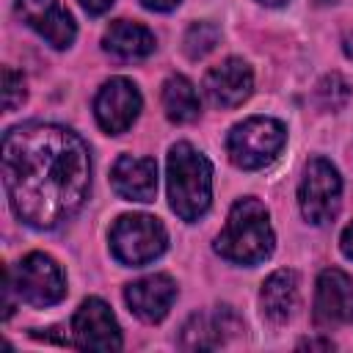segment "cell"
Listing matches in <instances>:
<instances>
[{
  "mask_svg": "<svg viewBox=\"0 0 353 353\" xmlns=\"http://www.w3.org/2000/svg\"><path fill=\"white\" fill-rule=\"evenodd\" d=\"M3 185L22 223L55 229L88 199V146L58 124H19L3 135Z\"/></svg>",
  "mask_w": 353,
  "mask_h": 353,
  "instance_id": "6da1fadb",
  "label": "cell"
},
{
  "mask_svg": "<svg viewBox=\"0 0 353 353\" xmlns=\"http://www.w3.org/2000/svg\"><path fill=\"white\" fill-rule=\"evenodd\" d=\"M273 243L276 237L265 204L256 199H240L229 210L226 226L215 240V251L229 262L256 265L270 256Z\"/></svg>",
  "mask_w": 353,
  "mask_h": 353,
  "instance_id": "7a4b0ae2",
  "label": "cell"
},
{
  "mask_svg": "<svg viewBox=\"0 0 353 353\" xmlns=\"http://www.w3.org/2000/svg\"><path fill=\"white\" fill-rule=\"evenodd\" d=\"M168 201L182 221H199L212 201V165L185 141L168 152Z\"/></svg>",
  "mask_w": 353,
  "mask_h": 353,
  "instance_id": "3957f363",
  "label": "cell"
},
{
  "mask_svg": "<svg viewBox=\"0 0 353 353\" xmlns=\"http://www.w3.org/2000/svg\"><path fill=\"white\" fill-rule=\"evenodd\" d=\"M284 143H287V130L281 121L251 116L232 127L226 138V152L237 168L254 171V168H265L268 163H273L279 152L284 149Z\"/></svg>",
  "mask_w": 353,
  "mask_h": 353,
  "instance_id": "277c9868",
  "label": "cell"
},
{
  "mask_svg": "<svg viewBox=\"0 0 353 353\" xmlns=\"http://www.w3.org/2000/svg\"><path fill=\"white\" fill-rule=\"evenodd\" d=\"M168 245L163 223L152 215H121L110 229V251L119 262L141 268L157 259Z\"/></svg>",
  "mask_w": 353,
  "mask_h": 353,
  "instance_id": "5b68a950",
  "label": "cell"
},
{
  "mask_svg": "<svg viewBox=\"0 0 353 353\" xmlns=\"http://www.w3.org/2000/svg\"><path fill=\"white\" fill-rule=\"evenodd\" d=\"M6 273H8L11 287L19 295V301H25L30 306H52L66 295V276H63L61 265L41 251L28 254L17 265V270L6 268Z\"/></svg>",
  "mask_w": 353,
  "mask_h": 353,
  "instance_id": "8992f818",
  "label": "cell"
},
{
  "mask_svg": "<svg viewBox=\"0 0 353 353\" xmlns=\"http://www.w3.org/2000/svg\"><path fill=\"white\" fill-rule=\"evenodd\" d=\"M339 199H342L339 171L325 157L309 160L303 179L298 185V204H301L303 218L314 226L334 221L339 212Z\"/></svg>",
  "mask_w": 353,
  "mask_h": 353,
  "instance_id": "52a82bcc",
  "label": "cell"
},
{
  "mask_svg": "<svg viewBox=\"0 0 353 353\" xmlns=\"http://www.w3.org/2000/svg\"><path fill=\"white\" fill-rule=\"evenodd\" d=\"M72 336L74 347L83 350H119L121 331L102 298H85L72 317Z\"/></svg>",
  "mask_w": 353,
  "mask_h": 353,
  "instance_id": "ba28073f",
  "label": "cell"
},
{
  "mask_svg": "<svg viewBox=\"0 0 353 353\" xmlns=\"http://www.w3.org/2000/svg\"><path fill=\"white\" fill-rule=\"evenodd\" d=\"M94 113H97L99 127L108 135H119L130 130L141 113V94L135 83L127 77H110L108 83H102L94 99Z\"/></svg>",
  "mask_w": 353,
  "mask_h": 353,
  "instance_id": "9c48e42d",
  "label": "cell"
},
{
  "mask_svg": "<svg viewBox=\"0 0 353 353\" xmlns=\"http://www.w3.org/2000/svg\"><path fill=\"white\" fill-rule=\"evenodd\" d=\"M353 317V279L339 268H325L317 276L314 323L320 328L342 325Z\"/></svg>",
  "mask_w": 353,
  "mask_h": 353,
  "instance_id": "30bf717a",
  "label": "cell"
},
{
  "mask_svg": "<svg viewBox=\"0 0 353 353\" xmlns=\"http://www.w3.org/2000/svg\"><path fill=\"white\" fill-rule=\"evenodd\" d=\"M17 14L55 50L69 47L77 36L72 14L58 0H17Z\"/></svg>",
  "mask_w": 353,
  "mask_h": 353,
  "instance_id": "8fae6325",
  "label": "cell"
},
{
  "mask_svg": "<svg viewBox=\"0 0 353 353\" xmlns=\"http://www.w3.org/2000/svg\"><path fill=\"white\" fill-rule=\"evenodd\" d=\"M254 91L251 66L243 58H226L223 63L212 66L204 77V94L215 108H237Z\"/></svg>",
  "mask_w": 353,
  "mask_h": 353,
  "instance_id": "7c38bea8",
  "label": "cell"
},
{
  "mask_svg": "<svg viewBox=\"0 0 353 353\" xmlns=\"http://www.w3.org/2000/svg\"><path fill=\"white\" fill-rule=\"evenodd\" d=\"M240 331H243V323L237 320V314L229 306H218L212 314H193L182 325L179 345L185 350H212Z\"/></svg>",
  "mask_w": 353,
  "mask_h": 353,
  "instance_id": "4fadbf2b",
  "label": "cell"
},
{
  "mask_svg": "<svg viewBox=\"0 0 353 353\" xmlns=\"http://www.w3.org/2000/svg\"><path fill=\"white\" fill-rule=\"evenodd\" d=\"M176 298V284L171 276L165 273H154V276H143L132 284H127L124 290V301L127 306L146 323H160L171 303Z\"/></svg>",
  "mask_w": 353,
  "mask_h": 353,
  "instance_id": "5bb4252c",
  "label": "cell"
},
{
  "mask_svg": "<svg viewBox=\"0 0 353 353\" xmlns=\"http://www.w3.org/2000/svg\"><path fill=\"white\" fill-rule=\"evenodd\" d=\"M113 190L127 201H154L157 193V163L152 157L124 154L110 171Z\"/></svg>",
  "mask_w": 353,
  "mask_h": 353,
  "instance_id": "9a60e30c",
  "label": "cell"
},
{
  "mask_svg": "<svg viewBox=\"0 0 353 353\" xmlns=\"http://www.w3.org/2000/svg\"><path fill=\"white\" fill-rule=\"evenodd\" d=\"M259 306L265 320L273 325H281L292 317L298 306V276L295 270H276L265 279L262 292H259Z\"/></svg>",
  "mask_w": 353,
  "mask_h": 353,
  "instance_id": "2e32d148",
  "label": "cell"
},
{
  "mask_svg": "<svg viewBox=\"0 0 353 353\" xmlns=\"http://www.w3.org/2000/svg\"><path fill=\"white\" fill-rule=\"evenodd\" d=\"M102 44H105L108 52H113L124 61H135V58H146L154 50V33L141 22L116 19L105 30Z\"/></svg>",
  "mask_w": 353,
  "mask_h": 353,
  "instance_id": "e0dca14e",
  "label": "cell"
},
{
  "mask_svg": "<svg viewBox=\"0 0 353 353\" xmlns=\"http://www.w3.org/2000/svg\"><path fill=\"white\" fill-rule=\"evenodd\" d=\"M199 94H196V85L182 77V74H171L165 83H163V110L171 121L176 124H188L199 116Z\"/></svg>",
  "mask_w": 353,
  "mask_h": 353,
  "instance_id": "ac0fdd59",
  "label": "cell"
},
{
  "mask_svg": "<svg viewBox=\"0 0 353 353\" xmlns=\"http://www.w3.org/2000/svg\"><path fill=\"white\" fill-rule=\"evenodd\" d=\"M218 39H221L218 25H212V22H193L188 28V33H185L182 47H185L188 58L196 61V58H204L207 52H212L215 44H218Z\"/></svg>",
  "mask_w": 353,
  "mask_h": 353,
  "instance_id": "d6986e66",
  "label": "cell"
},
{
  "mask_svg": "<svg viewBox=\"0 0 353 353\" xmlns=\"http://www.w3.org/2000/svg\"><path fill=\"white\" fill-rule=\"evenodd\" d=\"M317 99H320V105L323 108H328V110H339L347 99H350V85H347V80L342 77V74H325L320 83H317Z\"/></svg>",
  "mask_w": 353,
  "mask_h": 353,
  "instance_id": "ffe728a7",
  "label": "cell"
},
{
  "mask_svg": "<svg viewBox=\"0 0 353 353\" xmlns=\"http://www.w3.org/2000/svg\"><path fill=\"white\" fill-rule=\"evenodd\" d=\"M25 77L19 72H14L11 66L3 69V108L11 113L25 102Z\"/></svg>",
  "mask_w": 353,
  "mask_h": 353,
  "instance_id": "44dd1931",
  "label": "cell"
},
{
  "mask_svg": "<svg viewBox=\"0 0 353 353\" xmlns=\"http://www.w3.org/2000/svg\"><path fill=\"white\" fill-rule=\"evenodd\" d=\"M113 3H116V0H80V6H83L88 14H94V17L105 14V11H108Z\"/></svg>",
  "mask_w": 353,
  "mask_h": 353,
  "instance_id": "7402d4cb",
  "label": "cell"
},
{
  "mask_svg": "<svg viewBox=\"0 0 353 353\" xmlns=\"http://www.w3.org/2000/svg\"><path fill=\"white\" fill-rule=\"evenodd\" d=\"M339 248H342V254H345L347 259H353V223H347V226L342 229V237H339Z\"/></svg>",
  "mask_w": 353,
  "mask_h": 353,
  "instance_id": "603a6c76",
  "label": "cell"
},
{
  "mask_svg": "<svg viewBox=\"0 0 353 353\" xmlns=\"http://www.w3.org/2000/svg\"><path fill=\"white\" fill-rule=\"evenodd\" d=\"M146 8H152V11H171V8H176L179 6V0H141Z\"/></svg>",
  "mask_w": 353,
  "mask_h": 353,
  "instance_id": "cb8c5ba5",
  "label": "cell"
},
{
  "mask_svg": "<svg viewBox=\"0 0 353 353\" xmlns=\"http://www.w3.org/2000/svg\"><path fill=\"white\" fill-rule=\"evenodd\" d=\"M298 347H320V350H331L334 342H331V339H303Z\"/></svg>",
  "mask_w": 353,
  "mask_h": 353,
  "instance_id": "d4e9b609",
  "label": "cell"
},
{
  "mask_svg": "<svg viewBox=\"0 0 353 353\" xmlns=\"http://www.w3.org/2000/svg\"><path fill=\"white\" fill-rule=\"evenodd\" d=\"M33 336H36V339H47V342L52 339V334H39V331H33ZM58 342H61V345H74V342H69V339H63V336H61Z\"/></svg>",
  "mask_w": 353,
  "mask_h": 353,
  "instance_id": "484cf974",
  "label": "cell"
},
{
  "mask_svg": "<svg viewBox=\"0 0 353 353\" xmlns=\"http://www.w3.org/2000/svg\"><path fill=\"white\" fill-rule=\"evenodd\" d=\"M259 3H265V6H284L287 0H259Z\"/></svg>",
  "mask_w": 353,
  "mask_h": 353,
  "instance_id": "4316f807",
  "label": "cell"
}]
</instances>
